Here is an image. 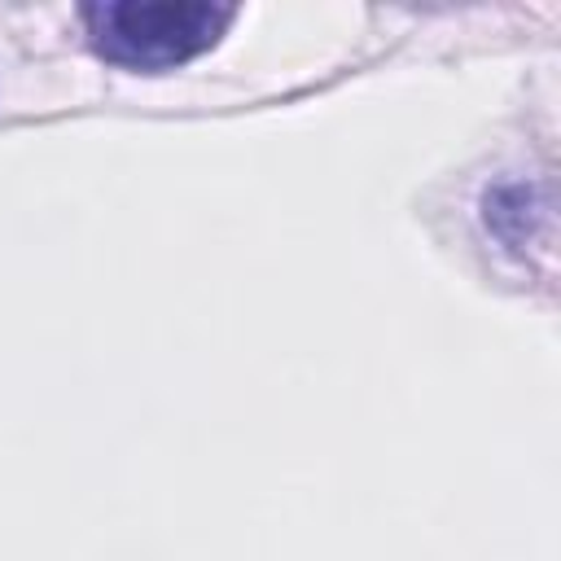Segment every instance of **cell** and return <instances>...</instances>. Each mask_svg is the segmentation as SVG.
<instances>
[{
	"mask_svg": "<svg viewBox=\"0 0 561 561\" xmlns=\"http://www.w3.org/2000/svg\"><path fill=\"white\" fill-rule=\"evenodd\" d=\"M83 22L101 57L131 70H167L206 53L228 31L232 9L206 0H118L83 9Z\"/></svg>",
	"mask_w": 561,
	"mask_h": 561,
	"instance_id": "cell-1",
	"label": "cell"
}]
</instances>
